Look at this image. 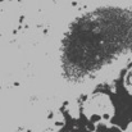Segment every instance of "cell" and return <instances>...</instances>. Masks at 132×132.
I'll return each mask as SVG.
<instances>
[{
    "label": "cell",
    "mask_w": 132,
    "mask_h": 132,
    "mask_svg": "<svg viewBox=\"0 0 132 132\" xmlns=\"http://www.w3.org/2000/svg\"><path fill=\"white\" fill-rule=\"evenodd\" d=\"M132 53V10L96 8L76 18L60 44L65 80L84 82Z\"/></svg>",
    "instance_id": "1"
}]
</instances>
